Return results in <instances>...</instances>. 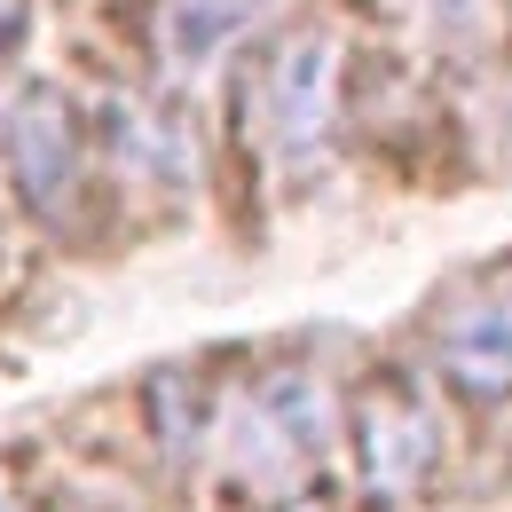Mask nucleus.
<instances>
[{
	"mask_svg": "<svg viewBox=\"0 0 512 512\" xmlns=\"http://www.w3.org/2000/svg\"><path fill=\"white\" fill-rule=\"evenodd\" d=\"M253 111H260V150L284 158V166H308L331 142V119H339V40L316 24L284 32L260 64Z\"/></svg>",
	"mask_w": 512,
	"mask_h": 512,
	"instance_id": "nucleus-1",
	"label": "nucleus"
},
{
	"mask_svg": "<svg viewBox=\"0 0 512 512\" xmlns=\"http://www.w3.org/2000/svg\"><path fill=\"white\" fill-rule=\"evenodd\" d=\"M0 166L16 197L32 213H56L79 182V111L64 103V87L48 79H24L0 95Z\"/></svg>",
	"mask_w": 512,
	"mask_h": 512,
	"instance_id": "nucleus-2",
	"label": "nucleus"
},
{
	"mask_svg": "<svg viewBox=\"0 0 512 512\" xmlns=\"http://www.w3.org/2000/svg\"><path fill=\"white\" fill-rule=\"evenodd\" d=\"M442 371L465 394H505L512 386V284H473L434 331Z\"/></svg>",
	"mask_w": 512,
	"mask_h": 512,
	"instance_id": "nucleus-3",
	"label": "nucleus"
},
{
	"mask_svg": "<svg viewBox=\"0 0 512 512\" xmlns=\"http://www.w3.org/2000/svg\"><path fill=\"white\" fill-rule=\"evenodd\" d=\"M426 465H434V418L402 394H371L363 402V473H371V489L402 497V489H418Z\"/></svg>",
	"mask_w": 512,
	"mask_h": 512,
	"instance_id": "nucleus-4",
	"label": "nucleus"
},
{
	"mask_svg": "<svg viewBox=\"0 0 512 512\" xmlns=\"http://www.w3.org/2000/svg\"><path fill=\"white\" fill-rule=\"evenodd\" d=\"M111 158L142 174V182H190V134L174 127V119H158V111H142V103H111Z\"/></svg>",
	"mask_w": 512,
	"mask_h": 512,
	"instance_id": "nucleus-5",
	"label": "nucleus"
},
{
	"mask_svg": "<svg viewBox=\"0 0 512 512\" xmlns=\"http://www.w3.org/2000/svg\"><path fill=\"white\" fill-rule=\"evenodd\" d=\"M260 8H268V0H166V8H158L166 56H174V64H205V56H221Z\"/></svg>",
	"mask_w": 512,
	"mask_h": 512,
	"instance_id": "nucleus-6",
	"label": "nucleus"
},
{
	"mask_svg": "<svg viewBox=\"0 0 512 512\" xmlns=\"http://www.w3.org/2000/svg\"><path fill=\"white\" fill-rule=\"evenodd\" d=\"M426 16H434L442 32H473V24H481V0H426Z\"/></svg>",
	"mask_w": 512,
	"mask_h": 512,
	"instance_id": "nucleus-7",
	"label": "nucleus"
},
{
	"mask_svg": "<svg viewBox=\"0 0 512 512\" xmlns=\"http://www.w3.org/2000/svg\"><path fill=\"white\" fill-rule=\"evenodd\" d=\"M24 40V0H0V56H16Z\"/></svg>",
	"mask_w": 512,
	"mask_h": 512,
	"instance_id": "nucleus-8",
	"label": "nucleus"
},
{
	"mask_svg": "<svg viewBox=\"0 0 512 512\" xmlns=\"http://www.w3.org/2000/svg\"><path fill=\"white\" fill-rule=\"evenodd\" d=\"M0 512H16V505H8V497H0Z\"/></svg>",
	"mask_w": 512,
	"mask_h": 512,
	"instance_id": "nucleus-9",
	"label": "nucleus"
},
{
	"mask_svg": "<svg viewBox=\"0 0 512 512\" xmlns=\"http://www.w3.org/2000/svg\"><path fill=\"white\" fill-rule=\"evenodd\" d=\"M292 512H316V505H292Z\"/></svg>",
	"mask_w": 512,
	"mask_h": 512,
	"instance_id": "nucleus-10",
	"label": "nucleus"
}]
</instances>
